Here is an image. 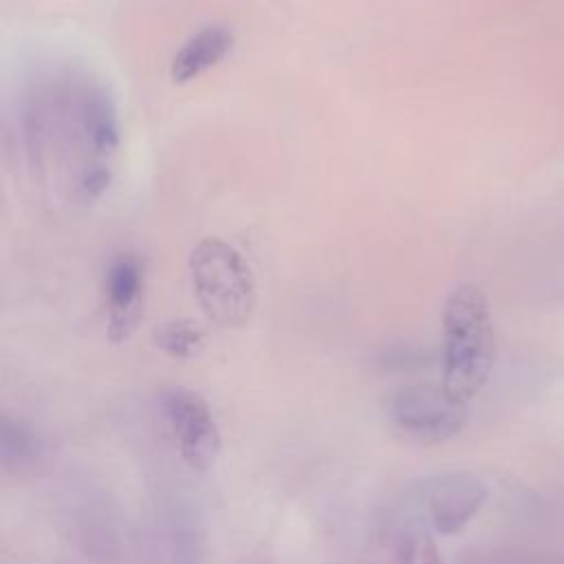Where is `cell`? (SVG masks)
Listing matches in <instances>:
<instances>
[{"mask_svg":"<svg viewBox=\"0 0 564 564\" xmlns=\"http://www.w3.org/2000/svg\"><path fill=\"white\" fill-rule=\"evenodd\" d=\"M161 410L183 460L196 471H207L218 458L220 432L205 399L187 388H170L161 394Z\"/></svg>","mask_w":564,"mask_h":564,"instance_id":"277c9868","label":"cell"},{"mask_svg":"<svg viewBox=\"0 0 564 564\" xmlns=\"http://www.w3.org/2000/svg\"><path fill=\"white\" fill-rule=\"evenodd\" d=\"M236 33L225 24H205L189 35L181 48L172 55L170 79L176 86H185L214 66H218L234 48Z\"/></svg>","mask_w":564,"mask_h":564,"instance_id":"52a82bcc","label":"cell"},{"mask_svg":"<svg viewBox=\"0 0 564 564\" xmlns=\"http://www.w3.org/2000/svg\"><path fill=\"white\" fill-rule=\"evenodd\" d=\"M394 423L410 436L438 443L454 436L465 421V405L454 403L443 388L408 386L390 401Z\"/></svg>","mask_w":564,"mask_h":564,"instance_id":"5b68a950","label":"cell"},{"mask_svg":"<svg viewBox=\"0 0 564 564\" xmlns=\"http://www.w3.org/2000/svg\"><path fill=\"white\" fill-rule=\"evenodd\" d=\"M485 489L467 476H445L430 489V513L434 527L443 533L456 531L482 502Z\"/></svg>","mask_w":564,"mask_h":564,"instance_id":"ba28073f","label":"cell"},{"mask_svg":"<svg viewBox=\"0 0 564 564\" xmlns=\"http://www.w3.org/2000/svg\"><path fill=\"white\" fill-rule=\"evenodd\" d=\"M443 392L465 405L487 383L496 339L487 295L478 284L463 282L454 286L443 306Z\"/></svg>","mask_w":564,"mask_h":564,"instance_id":"7a4b0ae2","label":"cell"},{"mask_svg":"<svg viewBox=\"0 0 564 564\" xmlns=\"http://www.w3.org/2000/svg\"><path fill=\"white\" fill-rule=\"evenodd\" d=\"M145 267L134 253H119L104 271V306L108 339L126 341L143 315Z\"/></svg>","mask_w":564,"mask_h":564,"instance_id":"8992f818","label":"cell"},{"mask_svg":"<svg viewBox=\"0 0 564 564\" xmlns=\"http://www.w3.org/2000/svg\"><path fill=\"white\" fill-rule=\"evenodd\" d=\"M22 128L33 167L64 170L75 203L90 205L110 187L121 130L115 99L99 79L70 66L35 79Z\"/></svg>","mask_w":564,"mask_h":564,"instance_id":"6da1fadb","label":"cell"},{"mask_svg":"<svg viewBox=\"0 0 564 564\" xmlns=\"http://www.w3.org/2000/svg\"><path fill=\"white\" fill-rule=\"evenodd\" d=\"M0 443H2L4 458L33 454V438H31V434L24 427H20V425H11V421L2 423V441Z\"/></svg>","mask_w":564,"mask_h":564,"instance_id":"30bf717a","label":"cell"},{"mask_svg":"<svg viewBox=\"0 0 564 564\" xmlns=\"http://www.w3.org/2000/svg\"><path fill=\"white\" fill-rule=\"evenodd\" d=\"M189 280L203 315L223 328L242 326L256 304L249 262L218 236L203 238L189 253Z\"/></svg>","mask_w":564,"mask_h":564,"instance_id":"3957f363","label":"cell"},{"mask_svg":"<svg viewBox=\"0 0 564 564\" xmlns=\"http://www.w3.org/2000/svg\"><path fill=\"white\" fill-rule=\"evenodd\" d=\"M174 564H198L196 549L192 551V544H189V546H178V549H176V560H174Z\"/></svg>","mask_w":564,"mask_h":564,"instance_id":"8fae6325","label":"cell"},{"mask_svg":"<svg viewBox=\"0 0 564 564\" xmlns=\"http://www.w3.org/2000/svg\"><path fill=\"white\" fill-rule=\"evenodd\" d=\"M152 339L156 348L176 359H189L205 346V333L192 319H170L154 328Z\"/></svg>","mask_w":564,"mask_h":564,"instance_id":"9c48e42d","label":"cell"}]
</instances>
